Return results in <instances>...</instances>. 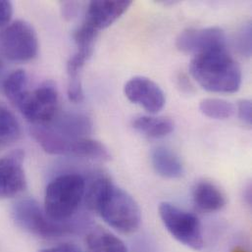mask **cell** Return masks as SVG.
Masks as SVG:
<instances>
[{
    "label": "cell",
    "instance_id": "cell-27",
    "mask_svg": "<svg viewBox=\"0 0 252 252\" xmlns=\"http://www.w3.org/2000/svg\"><path fill=\"white\" fill-rule=\"evenodd\" d=\"M76 3L67 2L63 4V13L66 18H72L76 12Z\"/></svg>",
    "mask_w": 252,
    "mask_h": 252
},
{
    "label": "cell",
    "instance_id": "cell-3",
    "mask_svg": "<svg viewBox=\"0 0 252 252\" xmlns=\"http://www.w3.org/2000/svg\"><path fill=\"white\" fill-rule=\"evenodd\" d=\"M85 179L76 173L60 175L46 187L44 211L56 222L71 220L85 197Z\"/></svg>",
    "mask_w": 252,
    "mask_h": 252
},
{
    "label": "cell",
    "instance_id": "cell-2",
    "mask_svg": "<svg viewBox=\"0 0 252 252\" xmlns=\"http://www.w3.org/2000/svg\"><path fill=\"white\" fill-rule=\"evenodd\" d=\"M189 72L204 90L217 94H234L242 86V70L226 49L195 55Z\"/></svg>",
    "mask_w": 252,
    "mask_h": 252
},
{
    "label": "cell",
    "instance_id": "cell-11",
    "mask_svg": "<svg viewBox=\"0 0 252 252\" xmlns=\"http://www.w3.org/2000/svg\"><path fill=\"white\" fill-rule=\"evenodd\" d=\"M126 98L151 114L161 111L166 98L161 88L152 80L145 77H134L128 80L124 87Z\"/></svg>",
    "mask_w": 252,
    "mask_h": 252
},
{
    "label": "cell",
    "instance_id": "cell-15",
    "mask_svg": "<svg viewBox=\"0 0 252 252\" xmlns=\"http://www.w3.org/2000/svg\"><path fill=\"white\" fill-rule=\"evenodd\" d=\"M151 163L155 172L166 179H178L184 174V166L179 156L171 149L156 147L151 153Z\"/></svg>",
    "mask_w": 252,
    "mask_h": 252
},
{
    "label": "cell",
    "instance_id": "cell-7",
    "mask_svg": "<svg viewBox=\"0 0 252 252\" xmlns=\"http://www.w3.org/2000/svg\"><path fill=\"white\" fill-rule=\"evenodd\" d=\"M158 210L163 225L175 240L193 251L203 249L202 227L195 215L170 202H162Z\"/></svg>",
    "mask_w": 252,
    "mask_h": 252
},
{
    "label": "cell",
    "instance_id": "cell-10",
    "mask_svg": "<svg viewBox=\"0 0 252 252\" xmlns=\"http://www.w3.org/2000/svg\"><path fill=\"white\" fill-rule=\"evenodd\" d=\"M25 153L14 150L0 158V199L14 197L26 189Z\"/></svg>",
    "mask_w": 252,
    "mask_h": 252
},
{
    "label": "cell",
    "instance_id": "cell-26",
    "mask_svg": "<svg viewBox=\"0 0 252 252\" xmlns=\"http://www.w3.org/2000/svg\"><path fill=\"white\" fill-rule=\"evenodd\" d=\"M177 80H178V85L183 92L189 94L190 91H192V85L190 84V82L189 81L186 75H183V74L180 75Z\"/></svg>",
    "mask_w": 252,
    "mask_h": 252
},
{
    "label": "cell",
    "instance_id": "cell-8",
    "mask_svg": "<svg viewBox=\"0 0 252 252\" xmlns=\"http://www.w3.org/2000/svg\"><path fill=\"white\" fill-rule=\"evenodd\" d=\"M59 95L56 87L46 82L33 92H29L18 109L34 126H47L57 115Z\"/></svg>",
    "mask_w": 252,
    "mask_h": 252
},
{
    "label": "cell",
    "instance_id": "cell-1",
    "mask_svg": "<svg viewBox=\"0 0 252 252\" xmlns=\"http://www.w3.org/2000/svg\"><path fill=\"white\" fill-rule=\"evenodd\" d=\"M84 200L91 211L122 234H131L140 225L141 213L136 201L105 176L96 177L86 187Z\"/></svg>",
    "mask_w": 252,
    "mask_h": 252
},
{
    "label": "cell",
    "instance_id": "cell-5",
    "mask_svg": "<svg viewBox=\"0 0 252 252\" xmlns=\"http://www.w3.org/2000/svg\"><path fill=\"white\" fill-rule=\"evenodd\" d=\"M31 134L45 152L52 155L98 161H108L111 158L104 144L90 137L67 138L48 126H33L31 128Z\"/></svg>",
    "mask_w": 252,
    "mask_h": 252
},
{
    "label": "cell",
    "instance_id": "cell-17",
    "mask_svg": "<svg viewBox=\"0 0 252 252\" xmlns=\"http://www.w3.org/2000/svg\"><path fill=\"white\" fill-rule=\"evenodd\" d=\"M132 127L147 137L161 138L170 134L175 125L168 118L139 116L133 119Z\"/></svg>",
    "mask_w": 252,
    "mask_h": 252
},
{
    "label": "cell",
    "instance_id": "cell-23",
    "mask_svg": "<svg viewBox=\"0 0 252 252\" xmlns=\"http://www.w3.org/2000/svg\"><path fill=\"white\" fill-rule=\"evenodd\" d=\"M238 114L240 119L247 125L252 123V105L250 99H242L238 104Z\"/></svg>",
    "mask_w": 252,
    "mask_h": 252
},
{
    "label": "cell",
    "instance_id": "cell-14",
    "mask_svg": "<svg viewBox=\"0 0 252 252\" xmlns=\"http://www.w3.org/2000/svg\"><path fill=\"white\" fill-rule=\"evenodd\" d=\"M192 199L195 206L205 212L219 211L227 203L223 191L216 185L207 181L199 182L194 186Z\"/></svg>",
    "mask_w": 252,
    "mask_h": 252
},
{
    "label": "cell",
    "instance_id": "cell-16",
    "mask_svg": "<svg viewBox=\"0 0 252 252\" xmlns=\"http://www.w3.org/2000/svg\"><path fill=\"white\" fill-rule=\"evenodd\" d=\"M86 247L88 252H127L118 237L102 229H94L88 234Z\"/></svg>",
    "mask_w": 252,
    "mask_h": 252
},
{
    "label": "cell",
    "instance_id": "cell-24",
    "mask_svg": "<svg viewBox=\"0 0 252 252\" xmlns=\"http://www.w3.org/2000/svg\"><path fill=\"white\" fill-rule=\"evenodd\" d=\"M13 16V5L10 1L0 0V29L7 26Z\"/></svg>",
    "mask_w": 252,
    "mask_h": 252
},
{
    "label": "cell",
    "instance_id": "cell-30",
    "mask_svg": "<svg viewBox=\"0 0 252 252\" xmlns=\"http://www.w3.org/2000/svg\"><path fill=\"white\" fill-rule=\"evenodd\" d=\"M1 69H2V63H1V61H0V71H1Z\"/></svg>",
    "mask_w": 252,
    "mask_h": 252
},
{
    "label": "cell",
    "instance_id": "cell-13",
    "mask_svg": "<svg viewBox=\"0 0 252 252\" xmlns=\"http://www.w3.org/2000/svg\"><path fill=\"white\" fill-rule=\"evenodd\" d=\"M47 126L60 135L72 139L89 137L93 130V122L91 118L81 113H64L56 115L52 122Z\"/></svg>",
    "mask_w": 252,
    "mask_h": 252
},
{
    "label": "cell",
    "instance_id": "cell-28",
    "mask_svg": "<svg viewBox=\"0 0 252 252\" xmlns=\"http://www.w3.org/2000/svg\"><path fill=\"white\" fill-rule=\"evenodd\" d=\"M244 196H245L246 202H247L249 205H251V204H252V187H251V185L248 186V188L245 189Z\"/></svg>",
    "mask_w": 252,
    "mask_h": 252
},
{
    "label": "cell",
    "instance_id": "cell-19",
    "mask_svg": "<svg viewBox=\"0 0 252 252\" xmlns=\"http://www.w3.org/2000/svg\"><path fill=\"white\" fill-rule=\"evenodd\" d=\"M200 112L211 119L225 120L231 118L236 111V107L225 99L205 98L199 103Z\"/></svg>",
    "mask_w": 252,
    "mask_h": 252
},
{
    "label": "cell",
    "instance_id": "cell-25",
    "mask_svg": "<svg viewBox=\"0 0 252 252\" xmlns=\"http://www.w3.org/2000/svg\"><path fill=\"white\" fill-rule=\"evenodd\" d=\"M37 252H81V251L74 245L65 244V245H60L52 248L43 249Z\"/></svg>",
    "mask_w": 252,
    "mask_h": 252
},
{
    "label": "cell",
    "instance_id": "cell-20",
    "mask_svg": "<svg viewBox=\"0 0 252 252\" xmlns=\"http://www.w3.org/2000/svg\"><path fill=\"white\" fill-rule=\"evenodd\" d=\"M21 135V126L12 111L0 104V141L12 142Z\"/></svg>",
    "mask_w": 252,
    "mask_h": 252
},
{
    "label": "cell",
    "instance_id": "cell-21",
    "mask_svg": "<svg viewBox=\"0 0 252 252\" xmlns=\"http://www.w3.org/2000/svg\"><path fill=\"white\" fill-rule=\"evenodd\" d=\"M98 32L83 23L75 32L74 38L78 47V53L91 58L94 49V42Z\"/></svg>",
    "mask_w": 252,
    "mask_h": 252
},
{
    "label": "cell",
    "instance_id": "cell-12",
    "mask_svg": "<svg viewBox=\"0 0 252 252\" xmlns=\"http://www.w3.org/2000/svg\"><path fill=\"white\" fill-rule=\"evenodd\" d=\"M130 5L131 1L126 0L92 1L88 6L83 23L99 32L115 23Z\"/></svg>",
    "mask_w": 252,
    "mask_h": 252
},
{
    "label": "cell",
    "instance_id": "cell-9",
    "mask_svg": "<svg viewBox=\"0 0 252 252\" xmlns=\"http://www.w3.org/2000/svg\"><path fill=\"white\" fill-rule=\"evenodd\" d=\"M225 32L218 27L187 29L176 39L177 48L184 52L198 55L201 53L226 49Z\"/></svg>",
    "mask_w": 252,
    "mask_h": 252
},
{
    "label": "cell",
    "instance_id": "cell-6",
    "mask_svg": "<svg viewBox=\"0 0 252 252\" xmlns=\"http://www.w3.org/2000/svg\"><path fill=\"white\" fill-rule=\"evenodd\" d=\"M38 52V38L26 21L10 22L0 29V55L13 62L32 60Z\"/></svg>",
    "mask_w": 252,
    "mask_h": 252
},
{
    "label": "cell",
    "instance_id": "cell-4",
    "mask_svg": "<svg viewBox=\"0 0 252 252\" xmlns=\"http://www.w3.org/2000/svg\"><path fill=\"white\" fill-rule=\"evenodd\" d=\"M12 217L18 227L25 232L41 238L56 239L78 233L83 224L71 222H56L48 217L44 209L32 198L17 201L12 208Z\"/></svg>",
    "mask_w": 252,
    "mask_h": 252
},
{
    "label": "cell",
    "instance_id": "cell-29",
    "mask_svg": "<svg viewBox=\"0 0 252 252\" xmlns=\"http://www.w3.org/2000/svg\"><path fill=\"white\" fill-rule=\"evenodd\" d=\"M232 252H249L248 251H246V250H244V249H242V248H236L234 251Z\"/></svg>",
    "mask_w": 252,
    "mask_h": 252
},
{
    "label": "cell",
    "instance_id": "cell-18",
    "mask_svg": "<svg viewBox=\"0 0 252 252\" xmlns=\"http://www.w3.org/2000/svg\"><path fill=\"white\" fill-rule=\"evenodd\" d=\"M4 94L17 108L29 93L28 75L24 70H16L10 73L3 82Z\"/></svg>",
    "mask_w": 252,
    "mask_h": 252
},
{
    "label": "cell",
    "instance_id": "cell-22",
    "mask_svg": "<svg viewBox=\"0 0 252 252\" xmlns=\"http://www.w3.org/2000/svg\"><path fill=\"white\" fill-rule=\"evenodd\" d=\"M252 24H246L239 31L237 36V47L240 53L248 58L252 56Z\"/></svg>",
    "mask_w": 252,
    "mask_h": 252
}]
</instances>
